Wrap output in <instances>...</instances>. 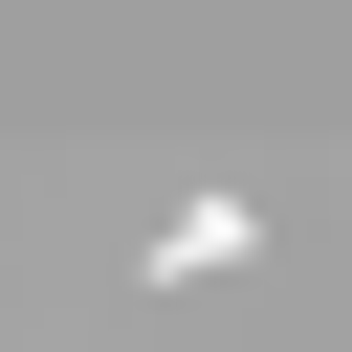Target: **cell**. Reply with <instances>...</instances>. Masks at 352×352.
Listing matches in <instances>:
<instances>
[{
    "label": "cell",
    "instance_id": "6da1fadb",
    "mask_svg": "<svg viewBox=\"0 0 352 352\" xmlns=\"http://www.w3.org/2000/svg\"><path fill=\"white\" fill-rule=\"evenodd\" d=\"M132 264H154V286H220V264H264V220H242V198H176Z\"/></svg>",
    "mask_w": 352,
    "mask_h": 352
}]
</instances>
